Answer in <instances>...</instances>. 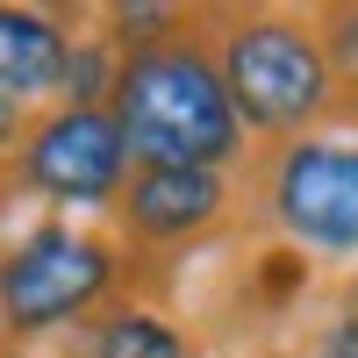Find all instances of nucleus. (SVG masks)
Segmentation results:
<instances>
[{"instance_id": "nucleus-1", "label": "nucleus", "mask_w": 358, "mask_h": 358, "mask_svg": "<svg viewBox=\"0 0 358 358\" xmlns=\"http://www.w3.org/2000/svg\"><path fill=\"white\" fill-rule=\"evenodd\" d=\"M115 122L136 165H208L222 172L244 151V122L229 108L215 57L194 43H136L115 72Z\"/></svg>"}, {"instance_id": "nucleus-2", "label": "nucleus", "mask_w": 358, "mask_h": 358, "mask_svg": "<svg viewBox=\"0 0 358 358\" xmlns=\"http://www.w3.org/2000/svg\"><path fill=\"white\" fill-rule=\"evenodd\" d=\"M215 72L229 86L236 122L265 129V136H294V143H301V129L337 101L330 50H322L308 36V22H294V15H236L229 36H222Z\"/></svg>"}, {"instance_id": "nucleus-3", "label": "nucleus", "mask_w": 358, "mask_h": 358, "mask_svg": "<svg viewBox=\"0 0 358 358\" xmlns=\"http://www.w3.org/2000/svg\"><path fill=\"white\" fill-rule=\"evenodd\" d=\"M115 280V251L86 229H65V222H43L29 229L15 258L0 265V315L8 330H57L72 322L79 308H94Z\"/></svg>"}, {"instance_id": "nucleus-4", "label": "nucleus", "mask_w": 358, "mask_h": 358, "mask_svg": "<svg viewBox=\"0 0 358 358\" xmlns=\"http://www.w3.org/2000/svg\"><path fill=\"white\" fill-rule=\"evenodd\" d=\"M273 215L308 251H358V143L301 136L273 165Z\"/></svg>"}, {"instance_id": "nucleus-5", "label": "nucleus", "mask_w": 358, "mask_h": 358, "mask_svg": "<svg viewBox=\"0 0 358 358\" xmlns=\"http://www.w3.org/2000/svg\"><path fill=\"white\" fill-rule=\"evenodd\" d=\"M22 179L50 201H108L129 187V143L115 108H57L29 129Z\"/></svg>"}, {"instance_id": "nucleus-6", "label": "nucleus", "mask_w": 358, "mask_h": 358, "mask_svg": "<svg viewBox=\"0 0 358 358\" xmlns=\"http://www.w3.org/2000/svg\"><path fill=\"white\" fill-rule=\"evenodd\" d=\"M122 201V222L151 244H179V236H201L208 222L229 208V179L208 165H136Z\"/></svg>"}, {"instance_id": "nucleus-7", "label": "nucleus", "mask_w": 358, "mask_h": 358, "mask_svg": "<svg viewBox=\"0 0 358 358\" xmlns=\"http://www.w3.org/2000/svg\"><path fill=\"white\" fill-rule=\"evenodd\" d=\"M65 57L72 36L57 29L50 15H29V8H0V94H57L65 86Z\"/></svg>"}, {"instance_id": "nucleus-8", "label": "nucleus", "mask_w": 358, "mask_h": 358, "mask_svg": "<svg viewBox=\"0 0 358 358\" xmlns=\"http://www.w3.org/2000/svg\"><path fill=\"white\" fill-rule=\"evenodd\" d=\"M94 358H187V337L151 308H115L94 330Z\"/></svg>"}, {"instance_id": "nucleus-9", "label": "nucleus", "mask_w": 358, "mask_h": 358, "mask_svg": "<svg viewBox=\"0 0 358 358\" xmlns=\"http://www.w3.org/2000/svg\"><path fill=\"white\" fill-rule=\"evenodd\" d=\"M301 358H358V322H337V330L322 337V344H308Z\"/></svg>"}, {"instance_id": "nucleus-10", "label": "nucleus", "mask_w": 358, "mask_h": 358, "mask_svg": "<svg viewBox=\"0 0 358 358\" xmlns=\"http://www.w3.org/2000/svg\"><path fill=\"white\" fill-rule=\"evenodd\" d=\"M15 129H22V101H15V94H0V143H8Z\"/></svg>"}, {"instance_id": "nucleus-11", "label": "nucleus", "mask_w": 358, "mask_h": 358, "mask_svg": "<svg viewBox=\"0 0 358 358\" xmlns=\"http://www.w3.org/2000/svg\"><path fill=\"white\" fill-rule=\"evenodd\" d=\"M351 322H358V287H351Z\"/></svg>"}]
</instances>
